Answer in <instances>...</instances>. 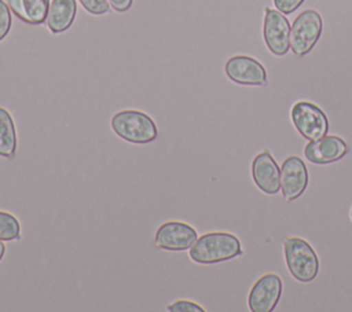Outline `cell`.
Masks as SVG:
<instances>
[{"label":"cell","instance_id":"cell-18","mask_svg":"<svg viewBox=\"0 0 352 312\" xmlns=\"http://www.w3.org/2000/svg\"><path fill=\"white\" fill-rule=\"evenodd\" d=\"M166 311L169 312H205V309L192 301L188 300H177L166 307Z\"/></svg>","mask_w":352,"mask_h":312},{"label":"cell","instance_id":"cell-10","mask_svg":"<svg viewBox=\"0 0 352 312\" xmlns=\"http://www.w3.org/2000/svg\"><path fill=\"white\" fill-rule=\"evenodd\" d=\"M226 76L241 85H265L267 70L254 58L248 55L231 56L224 65Z\"/></svg>","mask_w":352,"mask_h":312},{"label":"cell","instance_id":"cell-19","mask_svg":"<svg viewBox=\"0 0 352 312\" xmlns=\"http://www.w3.org/2000/svg\"><path fill=\"white\" fill-rule=\"evenodd\" d=\"M80 3L92 15H103L110 10L109 0H80Z\"/></svg>","mask_w":352,"mask_h":312},{"label":"cell","instance_id":"cell-23","mask_svg":"<svg viewBox=\"0 0 352 312\" xmlns=\"http://www.w3.org/2000/svg\"><path fill=\"white\" fill-rule=\"evenodd\" d=\"M351 220H352V209H351Z\"/></svg>","mask_w":352,"mask_h":312},{"label":"cell","instance_id":"cell-2","mask_svg":"<svg viewBox=\"0 0 352 312\" xmlns=\"http://www.w3.org/2000/svg\"><path fill=\"white\" fill-rule=\"evenodd\" d=\"M113 132L125 142L147 144L158 137V128L154 120L139 110H121L111 117Z\"/></svg>","mask_w":352,"mask_h":312},{"label":"cell","instance_id":"cell-4","mask_svg":"<svg viewBox=\"0 0 352 312\" xmlns=\"http://www.w3.org/2000/svg\"><path fill=\"white\" fill-rule=\"evenodd\" d=\"M323 19L316 10H305L297 15L290 26V49L297 56L312 51L322 36Z\"/></svg>","mask_w":352,"mask_h":312},{"label":"cell","instance_id":"cell-3","mask_svg":"<svg viewBox=\"0 0 352 312\" xmlns=\"http://www.w3.org/2000/svg\"><path fill=\"white\" fill-rule=\"evenodd\" d=\"M283 254L290 275L301 282L309 283L319 274V257L314 247L300 236H289L283 241Z\"/></svg>","mask_w":352,"mask_h":312},{"label":"cell","instance_id":"cell-11","mask_svg":"<svg viewBox=\"0 0 352 312\" xmlns=\"http://www.w3.org/2000/svg\"><path fill=\"white\" fill-rule=\"evenodd\" d=\"M349 151L348 143L337 135H324L304 147V157L315 165H327L345 157Z\"/></svg>","mask_w":352,"mask_h":312},{"label":"cell","instance_id":"cell-14","mask_svg":"<svg viewBox=\"0 0 352 312\" xmlns=\"http://www.w3.org/2000/svg\"><path fill=\"white\" fill-rule=\"evenodd\" d=\"M16 18L29 25H41L47 21L50 0H7Z\"/></svg>","mask_w":352,"mask_h":312},{"label":"cell","instance_id":"cell-21","mask_svg":"<svg viewBox=\"0 0 352 312\" xmlns=\"http://www.w3.org/2000/svg\"><path fill=\"white\" fill-rule=\"evenodd\" d=\"M133 0H109V4L117 12H125L132 7Z\"/></svg>","mask_w":352,"mask_h":312},{"label":"cell","instance_id":"cell-7","mask_svg":"<svg viewBox=\"0 0 352 312\" xmlns=\"http://www.w3.org/2000/svg\"><path fill=\"white\" fill-rule=\"evenodd\" d=\"M283 283L279 275L265 274L252 286L248 296V305L252 312H272L279 304Z\"/></svg>","mask_w":352,"mask_h":312},{"label":"cell","instance_id":"cell-6","mask_svg":"<svg viewBox=\"0 0 352 312\" xmlns=\"http://www.w3.org/2000/svg\"><path fill=\"white\" fill-rule=\"evenodd\" d=\"M263 37L267 48L275 56H283L290 49V23L278 10L265 8Z\"/></svg>","mask_w":352,"mask_h":312},{"label":"cell","instance_id":"cell-15","mask_svg":"<svg viewBox=\"0 0 352 312\" xmlns=\"http://www.w3.org/2000/svg\"><path fill=\"white\" fill-rule=\"evenodd\" d=\"M16 129L8 110L0 107V157L14 158L16 153Z\"/></svg>","mask_w":352,"mask_h":312},{"label":"cell","instance_id":"cell-1","mask_svg":"<svg viewBox=\"0 0 352 312\" xmlns=\"http://www.w3.org/2000/svg\"><path fill=\"white\" fill-rule=\"evenodd\" d=\"M238 236L230 232H206L197 238L188 250L190 258L197 264H217L242 256Z\"/></svg>","mask_w":352,"mask_h":312},{"label":"cell","instance_id":"cell-22","mask_svg":"<svg viewBox=\"0 0 352 312\" xmlns=\"http://www.w3.org/2000/svg\"><path fill=\"white\" fill-rule=\"evenodd\" d=\"M4 254H6V245L3 243V241H0V261L4 257Z\"/></svg>","mask_w":352,"mask_h":312},{"label":"cell","instance_id":"cell-13","mask_svg":"<svg viewBox=\"0 0 352 312\" xmlns=\"http://www.w3.org/2000/svg\"><path fill=\"white\" fill-rule=\"evenodd\" d=\"M77 14L76 0H51L47 15V26L51 33L66 32L74 22Z\"/></svg>","mask_w":352,"mask_h":312},{"label":"cell","instance_id":"cell-16","mask_svg":"<svg viewBox=\"0 0 352 312\" xmlns=\"http://www.w3.org/2000/svg\"><path fill=\"white\" fill-rule=\"evenodd\" d=\"M21 239V224L18 219L4 210H0V241Z\"/></svg>","mask_w":352,"mask_h":312},{"label":"cell","instance_id":"cell-20","mask_svg":"<svg viewBox=\"0 0 352 312\" xmlns=\"http://www.w3.org/2000/svg\"><path fill=\"white\" fill-rule=\"evenodd\" d=\"M305 0H274L275 8L285 15L293 14Z\"/></svg>","mask_w":352,"mask_h":312},{"label":"cell","instance_id":"cell-5","mask_svg":"<svg viewBox=\"0 0 352 312\" xmlns=\"http://www.w3.org/2000/svg\"><path fill=\"white\" fill-rule=\"evenodd\" d=\"M290 118L297 132L307 140L320 139L329 132V118L324 111L312 102L300 100L293 104Z\"/></svg>","mask_w":352,"mask_h":312},{"label":"cell","instance_id":"cell-9","mask_svg":"<svg viewBox=\"0 0 352 312\" xmlns=\"http://www.w3.org/2000/svg\"><path fill=\"white\" fill-rule=\"evenodd\" d=\"M309 175L305 162L297 157L290 155L285 158L280 166V190L287 202L300 198L308 187Z\"/></svg>","mask_w":352,"mask_h":312},{"label":"cell","instance_id":"cell-8","mask_svg":"<svg viewBox=\"0 0 352 312\" xmlns=\"http://www.w3.org/2000/svg\"><path fill=\"white\" fill-rule=\"evenodd\" d=\"M197 238V230L190 224L183 221H166L157 228L154 242L160 249L183 252L190 249Z\"/></svg>","mask_w":352,"mask_h":312},{"label":"cell","instance_id":"cell-17","mask_svg":"<svg viewBox=\"0 0 352 312\" xmlns=\"http://www.w3.org/2000/svg\"><path fill=\"white\" fill-rule=\"evenodd\" d=\"M12 23L11 10L4 0H0V41H3L10 33Z\"/></svg>","mask_w":352,"mask_h":312},{"label":"cell","instance_id":"cell-12","mask_svg":"<svg viewBox=\"0 0 352 312\" xmlns=\"http://www.w3.org/2000/svg\"><path fill=\"white\" fill-rule=\"evenodd\" d=\"M252 179L256 187L267 195H276L280 190V168L268 150L258 153L252 162Z\"/></svg>","mask_w":352,"mask_h":312}]
</instances>
